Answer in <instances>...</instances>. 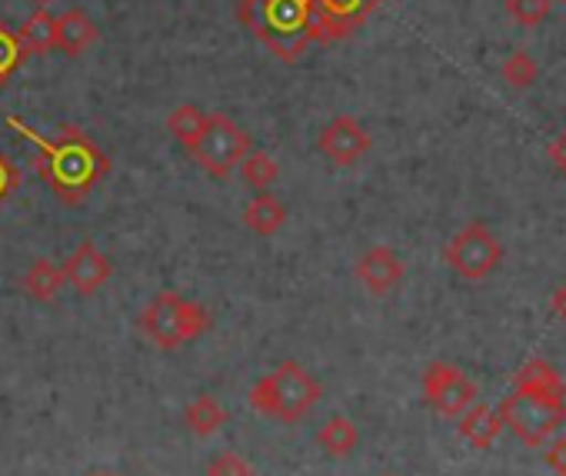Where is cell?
I'll use <instances>...</instances> for the list:
<instances>
[{
    "label": "cell",
    "mask_w": 566,
    "mask_h": 476,
    "mask_svg": "<svg viewBox=\"0 0 566 476\" xmlns=\"http://www.w3.org/2000/svg\"><path fill=\"white\" fill-rule=\"evenodd\" d=\"M184 420H187V426H190L193 436H213V433H220L227 426V410H223V403L217 396L203 393V396H197L187 406Z\"/></svg>",
    "instance_id": "obj_20"
},
{
    "label": "cell",
    "mask_w": 566,
    "mask_h": 476,
    "mask_svg": "<svg viewBox=\"0 0 566 476\" xmlns=\"http://www.w3.org/2000/svg\"><path fill=\"white\" fill-rule=\"evenodd\" d=\"M64 287H67V281H64L61 264H54V261H48V257L34 261V264L24 271V277H21V290H24L31 300H38V304H51Z\"/></svg>",
    "instance_id": "obj_17"
},
{
    "label": "cell",
    "mask_w": 566,
    "mask_h": 476,
    "mask_svg": "<svg viewBox=\"0 0 566 476\" xmlns=\"http://www.w3.org/2000/svg\"><path fill=\"white\" fill-rule=\"evenodd\" d=\"M240 170H243V180H247L253 190H266V187H273L276 177H280L276 160H273L270 154H263V150H250V154L240 160Z\"/></svg>",
    "instance_id": "obj_22"
},
{
    "label": "cell",
    "mask_w": 566,
    "mask_h": 476,
    "mask_svg": "<svg viewBox=\"0 0 566 476\" xmlns=\"http://www.w3.org/2000/svg\"><path fill=\"white\" fill-rule=\"evenodd\" d=\"M237 14L283 64H294L311 47L314 0H240Z\"/></svg>",
    "instance_id": "obj_2"
},
{
    "label": "cell",
    "mask_w": 566,
    "mask_h": 476,
    "mask_svg": "<svg viewBox=\"0 0 566 476\" xmlns=\"http://www.w3.org/2000/svg\"><path fill=\"white\" fill-rule=\"evenodd\" d=\"M24 54L28 51H24L18 31H11L4 21H0V87H4L14 77V71L24 64Z\"/></svg>",
    "instance_id": "obj_23"
},
{
    "label": "cell",
    "mask_w": 566,
    "mask_h": 476,
    "mask_svg": "<svg viewBox=\"0 0 566 476\" xmlns=\"http://www.w3.org/2000/svg\"><path fill=\"white\" fill-rule=\"evenodd\" d=\"M536 74H539V67H536V61H533L526 51H513V54L503 61V81H506L510 87H516V91L530 87V84L536 81Z\"/></svg>",
    "instance_id": "obj_24"
},
{
    "label": "cell",
    "mask_w": 566,
    "mask_h": 476,
    "mask_svg": "<svg viewBox=\"0 0 566 476\" xmlns=\"http://www.w3.org/2000/svg\"><path fill=\"white\" fill-rule=\"evenodd\" d=\"M506 14L523 28H536L549 18V0H506Z\"/></svg>",
    "instance_id": "obj_25"
},
{
    "label": "cell",
    "mask_w": 566,
    "mask_h": 476,
    "mask_svg": "<svg viewBox=\"0 0 566 476\" xmlns=\"http://www.w3.org/2000/svg\"><path fill=\"white\" fill-rule=\"evenodd\" d=\"M67 287H74L81 297H94L111 277H114V264L111 257L94 244V241H81L74 247V254L61 264Z\"/></svg>",
    "instance_id": "obj_10"
},
{
    "label": "cell",
    "mask_w": 566,
    "mask_h": 476,
    "mask_svg": "<svg viewBox=\"0 0 566 476\" xmlns=\"http://www.w3.org/2000/svg\"><path fill=\"white\" fill-rule=\"evenodd\" d=\"M207 476H256L250 459H243L237 449H223L220 456H213L207 463Z\"/></svg>",
    "instance_id": "obj_26"
},
{
    "label": "cell",
    "mask_w": 566,
    "mask_h": 476,
    "mask_svg": "<svg viewBox=\"0 0 566 476\" xmlns=\"http://www.w3.org/2000/svg\"><path fill=\"white\" fill-rule=\"evenodd\" d=\"M21 187V167L8 157V154H0V207H4Z\"/></svg>",
    "instance_id": "obj_27"
},
{
    "label": "cell",
    "mask_w": 566,
    "mask_h": 476,
    "mask_svg": "<svg viewBox=\"0 0 566 476\" xmlns=\"http://www.w3.org/2000/svg\"><path fill=\"white\" fill-rule=\"evenodd\" d=\"M317 147H321V154L331 157L337 167H350V163H357V160L370 150V134H367V127H364L357 117L340 114V117H334V120L321 130Z\"/></svg>",
    "instance_id": "obj_11"
},
{
    "label": "cell",
    "mask_w": 566,
    "mask_h": 476,
    "mask_svg": "<svg viewBox=\"0 0 566 476\" xmlns=\"http://www.w3.org/2000/svg\"><path fill=\"white\" fill-rule=\"evenodd\" d=\"M203 117H207V110H200V107H193V104H180L177 110H170L167 130L174 134V140H177L184 150H190L193 140H197V134H200V127H203Z\"/></svg>",
    "instance_id": "obj_21"
},
{
    "label": "cell",
    "mask_w": 566,
    "mask_h": 476,
    "mask_svg": "<svg viewBox=\"0 0 566 476\" xmlns=\"http://www.w3.org/2000/svg\"><path fill=\"white\" fill-rule=\"evenodd\" d=\"M496 413L503 426H510L513 436L523 440L526 446H546L566 423V403H553L530 393H510L496 406Z\"/></svg>",
    "instance_id": "obj_6"
},
{
    "label": "cell",
    "mask_w": 566,
    "mask_h": 476,
    "mask_svg": "<svg viewBox=\"0 0 566 476\" xmlns=\"http://www.w3.org/2000/svg\"><path fill=\"white\" fill-rule=\"evenodd\" d=\"M317 443H321V449H324L327 456L344 459V456H350V453L357 449L360 430H357V423H354L350 416H331V420L321 426Z\"/></svg>",
    "instance_id": "obj_19"
},
{
    "label": "cell",
    "mask_w": 566,
    "mask_h": 476,
    "mask_svg": "<svg viewBox=\"0 0 566 476\" xmlns=\"http://www.w3.org/2000/svg\"><path fill=\"white\" fill-rule=\"evenodd\" d=\"M250 150H253V140H250V134L240 124H233L227 114H207L203 127H200V134H197V140H193V147L187 154L210 177L223 180V177H230L240 167V160Z\"/></svg>",
    "instance_id": "obj_5"
},
{
    "label": "cell",
    "mask_w": 566,
    "mask_h": 476,
    "mask_svg": "<svg viewBox=\"0 0 566 476\" xmlns=\"http://www.w3.org/2000/svg\"><path fill=\"white\" fill-rule=\"evenodd\" d=\"M243 223L256 236H273L276 230H283V223H287V203L270 190H256V197L243 207Z\"/></svg>",
    "instance_id": "obj_15"
},
{
    "label": "cell",
    "mask_w": 566,
    "mask_h": 476,
    "mask_svg": "<svg viewBox=\"0 0 566 476\" xmlns=\"http://www.w3.org/2000/svg\"><path fill=\"white\" fill-rule=\"evenodd\" d=\"M377 4L380 0H314L311 44H331L354 34L377 11Z\"/></svg>",
    "instance_id": "obj_9"
},
{
    "label": "cell",
    "mask_w": 566,
    "mask_h": 476,
    "mask_svg": "<svg viewBox=\"0 0 566 476\" xmlns=\"http://www.w3.org/2000/svg\"><path fill=\"white\" fill-rule=\"evenodd\" d=\"M443 261L463 281H483L500 267L503 247H500L496 233L486 223H470V226H463L460 233L450 236V244L443 247Z\"/></svg>",
    "instance_id": "obj_7"
},
{
    "label": "cell",
    "mask_w": 566,
    "mask_h": 476,
    "mask_svg": "<svg viewBox=\"0 0 566 476\" xmlns=\"http://www.w3.org/2000/svg\"><path fill=\"white\" fill-rule=\"evenodd\" d=\"M549 310H553L559 320H566V284H559V287L553 290V297H549Z\"/></svg>",
    "instance_id": "obj_30"
},
{
    "label": "cell",
    "mask_w": 566,
    "mask_h": 476,
    "mask_svg": "<svg viewBox=\"0 0 566 476\" xmlns=\"http://www.w3.org/2000/svg\"><path fill=\"white\" fill-rule=\"evenodd\" d=\"M94 476H107V473H94Z\"/></svg>",
    "instance_id": "obj_32"
},
{
    "label": "cell",
    "mask_w": 566,
    "mask_h": 476,
    "mask_svg": "<svg viewBox=\"0 0 566 476\" xmlns=\"http://www.w3.org/2000/svg\"><path fill=\"white\" fill-rule=\"evenodd\" d=\"M210 324H213V317L203 304L187 300L174 290L157 294L137 317L140 334L150 343H157L160 350H180V347L200 340L210 330Z\"/></svg>",
    "instance_id": "obj_4"
},
{
    "label": "cell",
    "mask_w": 566,
    "mask_h": 476,
    "mask_svg": "<svg viewBox=\"0 0 566 476\" xmlns=\"http://www.w3.org/2000/svg\"><path fill=\"white\" fill-rule=\"evenodd\" d=\"M549 160H553V167L566 177V130L549 144Z\"/></svg>",
    "instance_id": "obj_28"
},
{
    "label": "cell",
    "mask_w": 566,
    "mask_h": 476,
    "mask_svg": "<svg viewBox=\"0 0 566 476\" xmlns=\"http://www.w3.org/2000/svg\"><path fill=\"white\" fill-rule=\"evenodd\" d=\"M321 396H324V387L307 367L283 360L280 367H273L250 387L247 400L263 416H273L280 423H297L317 406Z\"/></svg>",
    "instance_id": "obj_3"
},
{
    "label": "cell",
    "mask_w": 566,
    "mask_h": 476,
    "mask_svg": "<svg viewBox=\"0 0 566 476\" xmlns=\"http://www.w3.org/2000/svg\"><path fill=\"white\" fill-rule=\"evenodd\" d=\"M516 393H530V396H543V400H553V403H563L566 400V387H563V377L539 357L526 360L516 377Z\"/></svg>",
    "instance_id": "obj_13"
},
{
    "label": "cell",
    "mask_w": 566,
    "mask_h": 476,
    "mask_svg": "<svg viewBox=\"0 0 566 476\" xmlns=\"http://www.w3.org/2000/svg\"><path fill=\"white\" fill-rule=\"evenodd\" d=\"M403 274H407L403 261H400L397 251L387 247V244L370 247V251L357 261V281H360L374 297L394 294V290L403 284Z\"/></svg>",
    "instance_id": "obj_12"
},
{
    "label": "cell",
    "mask_w": 566,
    "mask_h": 476,
    "mask_svg": "<svg viewBox=\"0 0 566 476\" xmlns=\"http://www.w3.org/2000/svg\"><path fill=\"white\" fill-rule=\"evenodd\" d=\"M423 396L440 416H460L476 403V383L453 363H430L423 370Z\"/></svg>",
    "instance_id": "obj_8"
},
{
    "label": "cell",
    "mask_w": 566,
    "mask_h": 476,
    "mask_svg": "<svg viewBox=\"0 0 566 476\" xmlns=\"http://www.w3.org/2000/svg\"><path fill=\"white\" fill-rule=\"evenodd\" d=\"M563 4H566V0H563Z\"/></svg>",
    "instance_id": "obj_33"
},
{
    "label": "cell",
    "mask_w": 566,
    "mask_h": 476,
    "mask_svg": "<svg viewBox=\"0 0 566 476\" xmlns=\"http://www.w3.org/2000/svg\"><path fill=\"white\" fill-rule=\"evenodd\" d=\"M18 38H21L28 54H51V51H57V18L48 8H38L18 28Z\"/></svg>",
    "instance_id": "obj_18"
},
{
    "label": "cell",
    "mask_w": 566,
    "mask_h": 476,
    "mask_svg": "<svg viewBox=\"0 0 566 476\" xmlns=\"http://www.w3.org/2000/svg\"><path fill=\"white\" fill-rule=\"evenodd\" d=\"M101 31L94 24L91 14H84L81 8H71L57 18V47L67 54V57H81L84 51H91L97 44Z\"/></svg>",
    "instance_id": "obj_14"
},
{
    "label": "cell",
    "mask_w": 566,
    "mask_h": 476,
    "mask_svg": "<svg viewBox=\"0 0 566 476\" xmlns=\"http://www.w3.org/2000/svg\"><path fill=\"white\" fill-rule=\"evenodd\" d=\"M8 127L38 147V170L48 180L51 193L64 203H81L111 173V157L87 130L74 124H61L51 137H44L21 117H8Z\"/></svg>",
    "instance_id": "obj_1"
},
{
    "label": "cell",
    "mask_w": 566,
    "mask_h": 476,
    "mask_svg": "<svg viewBox=\"0 0 566 476\" xmlns=\"http://www.w3.org/2000/svg\"><path fill=\"white\" fill-rule=\"evenodd\" d=\"M34 4H41V8H48V4H51V0H34Z\"/></svg>",
    "instance_id": "obj_31"
},
{
    "label": "cell",
    "mask_w": 566,
    "mask_h": 476,
    "mask_svg": "<svg viewBox=\"0 0 566 476\" xmlns=\"http://www.w3.org/2000/svg\"><path fill=\"white\" fill-rule=\"evenodd\" d=\"M546 463L559 473V476H566V436L559 440V443H553L549 446V453H546Z\"/></svg>",
    "instance_id": "obj_29"
},
{
    "label": "cell",
    "mask_w": 566,
    "mask_h": 476,
    "mask_svg": "<svg viewBox=\"0 0 566 476\" xmlns=\"http://www.w3.org/2000/svg\"><path fill=\"white\" fill-rule=\"evenodd\" d=\"M503 433V420L490 403H473L470 410L460 413V436L476 446V449H490Z\"/></svg>",
    "instance_id": "obj_16"
}]
</instances>
